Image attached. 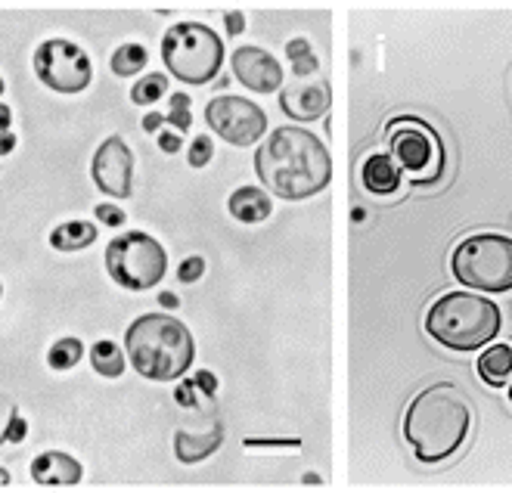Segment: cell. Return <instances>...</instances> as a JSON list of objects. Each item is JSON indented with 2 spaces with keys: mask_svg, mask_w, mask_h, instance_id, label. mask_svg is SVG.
<instances>
[{
  "mask_svg": "<svg viewBox=\"0 0 512 493\" xmlns=\"http://www.w3.org/2000/svg\"><path fill=\"white\" fill-rule=\"evenodd\" d=\"M255 174L267 193L286 202L320 196L333 180L329 146L308 128L283 125L267 134L255 149Z\"/></svg>",
  "mask_w": 512,
  "mask_h": 493,
  "instance_id": "1",
  "label": "cell"
},
{
  "mask_svg": "<svg viewBox=\"0 0 512 493\" xmlns=\"http://www.w3.org/2000/svg\"><path fill=\"white\" fill-rule=\"evenodd\" d=\"M472 431L469 397L454 382H435L419 391L404 413V441L426 466L457 456Z\"/></svg>",
  "mask_w": 512,
  "mask_h": 493,
  "instance_id": "2",
  "label": "cell"
},
{
  "mask_svg": "<svg viewBox=\"0 0 512 493\" xmlns=\"http://www.w3.org/2000/svg\"><path fill=\"white\" fill-rule=\"evenodd\" d=\"M125 357L149 382H177L196 360V338L171 314H143L125 332Z\"/></svg>",
  "mask_w": 512,
  "mask_h": 493,
  "instance_id": "3",
  "label": "cell"
},
{
  "mask_svg": "<svg viewBox=\"0 0 512 493\" xmlns=\"http://www.w3.org/2000/svg\"><path fill=\"white\" fill-rule=\"evenodd\" d=\"M503 326L497 301L475 292H447L426 314V332L447 351L469 354L491 345Z\"/></svg>",
  "mask_w": 512,
  "mask_h": 493,
  "instance_id": "4",
  "label": "cell"
},
{
  "mask_svg": "<svg viewBox=\"0 0 512 493\" xmlns=\"http://www.w3.org/2000/svg\"><path fill=\"white\" fill-rule=\"evenodd\" d=\"M385 152L413 187H435L447 171L441 134L419 115H395L385 125Z\"/></svg>",
  "mask_w": 512,
  "mask_h": 493,
  "instance_id": "5",
  "label": "cell"
},
{
  "mask_svg": "<svg viewBox=\"0 0 512 493\" xmlns=\"http://www.w3.org/2000/svg\"><path fill=\"white\" fill-rule=\"evenodd\" d=\"M162 63L180 84H212L224 69V38L202 22H174L162 38Z\"/></svg>",
  "mask_w": 512,
  "mask_h": 493,
  "instance_id": "6",
  "label": "cell"
},
{
  "mask_svg": "<svg viewBox=\"0 0 512 493\" xmlns=\"http://www.w3.org/2000/svg\"><path fill=\"white\" fill-rule=\"evenodd\" d=\"M450 273L469 292L500 295L512 289V239L503 233H472L466 236L454 255Z\"/></svg>",
  "mask_w": 512,
  "mask_h": 493,
  "instance_id": "7",
  "label": "cell"
},
{
  "mask_svg": "<svg viewBox=\"0 0 512 493\" xmlns=\"http://www.w3.org/2000/svg\"><path fill=\"white\" fill-rule=\"evenodd\" d=\"M106 273L128 292H149L165 280L168 252L156 236L128 230L106 245Z\"/></svg>",
  "mask_w": 512,
  "mask_h": 493,
  "instance_id": "8",
  "label": "cell"
},
{
  "mask_svg": "<svg viewBox=\"0 0 512 493\" xmlns=\"http://www.w3.org/2000/svg\"><path fill=\"white\" fill-rule=\"evenodd\" d=\"M35 75L44 87H50L53 94H84L94 81V63L84 47H78L69 38H47L44 44H38L35 56H32Z\"/></svg>",
  "mask_w": 512,
  "mask_h": 493,
  "instance_id": "9",
  "label": "cell"
},
{
  "mask_svg": "<svg viewBox=\"0 0 512 493\" xmlns=\"http://www.w3.org/2000/svg\"><path fill=\"white\" fill-rule=\"evenodd\" d=\"M205 125L212 128L224 143L230 146H255L267 137V115L258 103L246 97L221 94L215 100H208L205 106Z\"/></svg>",
  "mask_w": 512,
  "mask_h": 493,
  "instance_id": "10",
  "label": "cell"
},
{
  "mask_svg": "<svg viewBox=\"0 0 512 493\" xmlns=\"http://www.w3.org/2000/svg\"><path fill=\"white\" fill-rule=\"evenodd\" d=\"M90 177H94V187L106 193L109 199H131L134 193V152L125 143V137H106L94 159H90Z\"/></svg>",
  "mask_w": 512,
  "mask_h": 493,
  "instance_id": "11",
  "label": "cell"
},
{
  "mask_svg": "<svg viewBox=\"0 0 512 493\" xmlns=\"http://www.w3.org/2000/svg\"><path fill=\"white\" fill-rule=\"evenodd\" d=\"M230 69L233 78L243 84L252 94H277L283 87V66L274 53H267L264 47H236L230 53Z\"/></svg>",
  "mask_w": 512,
  "mask_h": 493,
  "instance_id": "12",
  "label": "cell"
},
{
  "mask_svg": "<svg viewBox=\"0 0 512 493\" xmlns=\"http://www.w3.org/2000/svg\"><path fill=\"white\" fill-rule=\"evenodd\" d=\"M329 106H333V90L326 81H295L280 87V109L295 121V125H305V121H320Z\"/></svg>",
  "mask_w": 512,
  "mask_h": 493,
  "instance_id": "13",
  "label": "cell"
},
{
  "mask_svg": "<svg viewBox=\"0 0 512 493\" xmlns=\"http://www.w3.org/2000/svg\"><path fill=\"white\" fill-rule=\"evenodd\" d=\"M28 475H32L35 484H44V487H72V484H81L84 469L66 450H44L32 459Z\"/></svg>",
  "mask_w": 512,
  "mask_h": 493,
  "instance_id": "14",
  "label": "cell"
},
{
  "mask_svg": "<svg viewBox=\"0 0 512 493\" xmlns=\"http://www.w3.org/2000/svg\"><path fill=\"white\" fill-rule=\"evenodd\" d=\"M357 174H360V187L373 196H395L404 187V174L388 152H367Z\"/></svg>",
  "mask_w": 512,
  "mask_h": 493,
  "instance_id": "15",
  "label": "cell"
},
{
  "mask_svg": "<svg viewBox=\"0 0 512 493\" xmlns=\"http://www.w3.org/2000/svg\"><path fill=\"white\" fill-rule=\"evenodd\" d=\"M221 444H224V428L218 422L208 425L205 431L180 428L174 435V456L180 462H187V466H193V462H202V459L212 456Z\"/></svg>",
  "mask_w": 512,
  "mask_h": 493,
  "instance_id": "16",
  "label": "cell"
},
{
  "mask_svg": "<svg viewBox=\"0 0 512 493\" xmlns=\"http://www.w3.org/2000/svg\"><path fill=\"white\" fill-rule=\"evenodd\" d=\"M230 218L239 224H264L274 214V199L261 187H239L227 199Z\"/></svg>",
  "mask_w": 512,
  "mask_h": 493,
  "instance_id": "17",
  "label": "cell"
},
{
  "mask_svg": "<svg viewBox=\"0 0 512 493\" xmlns=\"http://www.w3.org/2000/svg\"><path fill=\"white\" fill-rule=\"evenodd\" d=\"M478 376L491 388H506L512 382V348L509 345H491L478 357Z\"/></svg>",
  "mask_w": 512,
  "mask_h": 493,
  "instance_id": "18",
  "label": "cell"
},
{
  "mask_svg": "<svg viewBox=\"0 0 512 493\" xmlns=\"http://www.w3.org/2000/svg\"><path fill=\"white\" fill-rule=\"evenodd\" d=\"M100 230L94 221H66L50 233V245L56 252H84L97 242Z\"/></svg>",
  "mask_w": 512,
  "mask_h": 493,
  "instance_id": "19",
  "label": "cell"
},
{
  "mask_svg": "<svg viewBox=\"0 0 512 493\" xmlns=\"http://www.w3.org/2000/svg\"><path fill=\"white\" fill-rule=\"evenodd\" d=\"M125 363H128L125 351L115 342H109V338H103V342L90 348V366H94V373L103 379H118L125 373Z\"/></svg>",
  "mask_w": 512,
  "mask_h": 493,
  "instance_id": "20",
  "label": "cell"
},
{
  "mask_svg": "<svg viewBox=\"0 0 512 493\" xmlns=\"http://www.w3.org/2000/svg\"><path fill=\"white\" fill-rule=\"evenodd\" d=\"M109 66H112V72L118 78H134V75H140L149 66V53H146L143 44H134L131 41V44H122V47L112 53Z\"/></svg>",
  "mask_w": 512,
  "mask_h": 493,
  "instance_id": "21",
  "label": "cell"
},
{
  "mask_svg": "<svg viewBox=\"0 0 512 493\" xmlns=\"http://www.w3.org/2000/svg\"><path fill=\"white\" fill-rule=\"evenodd\" d=\"M84 357V345H81V338H59V342L50 345L47 351V366L56 369V373H69V369H75Z\"/></svg>",
  "mask_w": 512,
  "mask_h": 493,
  "instance_id": "22",
  "label": "cell"
},
{
  "mask_svg": "<svg viewBox=\"0 0 512 493\" xmlns=\"http://www.w3.org/2000/svg\"><path fill=\"white\" fill-rule=\"evenodd\" d=\"M286 56H289V63H292L295 78H311V75L320 72V59H317V53L311 50L308 38H292V41L286 44Z\"/></svg>",
  "mask_w": 512,
  "mask_h": 493,
  "instance_id": "23",
  "label": "cell"
},
{
  "mask_svg": "<svg viewBox=\"0 0 512 493\" xmlns=\"http://www.w3.org/2000/svg\"><path fill=\"white\" fill-rule=\"evenodd\" d=\"M168 94V75L165 72H149L131 87V103L134 106H156Z\"/></svg>",
  "mask_w": 512,
  "mask_h": 493,
  "instance_id": "24",
  "label": "cell"
},
{
  "mask_svg": "<svg viewBox=\"0 0 512 493\" xmlns=\"http://www.w3.org/2000/svg\"><path fill=\"white\" fill-rule=\"evenodd\" d=\"M193 100L190 94H171L168 100V115H165V125L174 128L177 134H187L193 128V112H190Z\"/></svg>",
  "mask_w": 512,
  "mask_h": 493,
  "instance_id": "25",
  "label": "cell"
},
{
  "mask_svg": "<svg viewBox=\"0 0 512 493\" xmlns=\"http://www.w3.org/2000/svg\"><path fill=\"white\" fill-rule=\"evenodd\" d=\"M212 159H215V143H212V137H208V134H199V137L190 143V152H187L190 168H205Z\"/></svg>",
  "mask_w": 512,
  "mask_h": 493,
  "instance_id": "26",
  "label": "cell"
},
{
  "mask_svg": "<svg viewBox=\"0 0 512 493\" xmlns=\"http://www.w3.org/2000/svg\"><path fill=\"white\" fill-rule=\"evenodd\" d=\"M202 273H205V258H199V255H190V258H184L177 264V280L187 283V286L199 283Z\"/></svg>",
  "mask_w": 512,
  "mask_h": 493,
  "instance_id": "27",
  "label": "cell"
},
{
  "mask_svg": "<svg viewBox=\"0 0 512 493\" xmlns=\"http://www.w3.org/2000/svg\"><path fill=\"white\" fill-rule=\"evenodd\" d=\"M94 214H97V221H100L103 227H112V230L125 227V208H118V205H112V202H100V205L94 208Z\"/></svg>",
  "mask_w": 512,
  "mask_h": 493,
  "instance_id": "28",
  "label": "cell"
},
{
  "mask_svg": "<svg viewBox=\"0 0 512 493\" xmlns=\"http://www.w3.org/2000/svg\"><path fill=\"white\" fill-rule=\"evenodd\" d=\"M25 435H28V422L19 416V410H13L7 431L0 435V444H19V441H25Z\"/></svg>",
  "mask_w": 512,
  "mask_h": 493,
  "instance_id": "29",
  "label": "cell"
},
{
  "mask_svg": "<svg viewBox=\"0 0 512 493\" xmlns=\"http://www.w3.org/2000/svg\"><path fill=\"white\" fill-rule=\"evenodd\" d=\"M156 140H159V149L165 152V156H177V152L184 149V137H180L174 128H162L156 134Z\"/></svg>",
  "mask_w": 512,
  "mask_h": 493,
  "instance_id": "30",
  "label": "cell"
},
{
  "mask_svg": "<svg viewBox=\"0 0 512 493\" xmlns=\"http://www.w3.org/2000/svg\"><path fill=\"white\" fill-rule=\"evenodd\" d=\"M199 388L193 385V379L190 382H180V388H177V404L180 407H199Z\"/></svg>",
  "mask_w": 512,
  "mask_h": 493,
  "instance_id": "31",
  "label": "cell"
},
{
  "mask_svg": "<svg viewBox=\"0 0 512 493\" xmlns=\"http://www.w3.org/2000/svg\"><path fill=\"white\" fill-rule=\"evenodd\" d=\"M224 28H227V38H239V35L246 32V16L239 13V10L224 13Z\"/></svg>",
  "mask_w": 512,
  "mask_h": 493,
  "instance_id": "32",
  "label": "cell"
},
{
  "mask_svg": "<svg viewBox=\"0 0 512 493\" xmlns=\"http://www.w3.org/2000/svg\"><path fill=\"white\" fill-rule=\"evenodd\" d=\"M193 385H196L199 394H205V397H212V394L218 391V379H215V373H208V369H202V373L193 379Z\"/></svg>",
  "mask_w": 512,
  "mask_h": 493,
  "instance_id": "33",
  "label": "cell"
},
{
  "mask_svg": "<svg viewBox=\"0 0 512 493\" xmlns=\"http://www.w3.org/2000/svg\"><path fill=\"white\" fill-rule=\"evenodd\" d=\"M140 125H143L146 134H159V131L165 128V115H162V112H146Z\"/></svg>",
  "mask_w": 512,
  "mask_h": 493,
  "instance_id": "34",
  "label": "cell"
},
{
  "mask_svg": "<svg viewBox=\"0 0 512 493\" xmlns=\"http://www.w3.org/2000/svg\"><path fill=\"white\" fill-rule=\"evenodd\" d=\"M16 134L13 131H0V159H4V156H10V152L16 149Z\"/></svg>",
  "mask_w": 512,
  "mask_h": 493,
  "instance_id": "35",
  "label": "cell"
},
{
  "mask_svg": "<svg viewBox=\"0 0 512 493\" xmlns=\"http://www.w3.org/2000/svg\"><path fill=\"white\" fill-rule=\"evenodd\" d=\"M13 128V109L7 103H0V131H10Z\"/></svg>",
  "mask_w": 512,
  "mask_h": 493,
  "instance_id": "36",
  "label": "cell"
},
{
  "mask_svg": "<svg viewBox=\"0 0 512 493\" xmlns=\"http://www.w3.org/2000/svg\"><path fill=\"white\" fill-rule=\"evenodd\" d=\"M159 304H162V307H168V311H174V307L180 304V298H177L174 292H162V295H159Z\"/></svg>",
  "mask_w": 512,
  "mask_h": 493,
  "instance_id": "37",
  "label": "cell"
},
{
  "mask_svg": "<svg viewBox=\"0 0 512 493\" xmlns=\"http://www.w3.org/2000/svg\"><path fill=\"white\" fill-rule=\"evenodd\" d=\"M0 484H10V472L7 469H0Z\"/></svg>",
  "mask_w": 512,
  "mask_h": 493,
  "instance_id": "38",
  "label": "cell"
},
{
  "mask_svg": "<svg viewBox=\"0 0 512 493\" xmlns=\"http://www.w3.org/2000/svg\"><path fill=\"white\" fill-rule=\"evenodd\" d=\"M4 90H7V84H4V78H0V97H4Z\"/></svg>",
  "mask_w": 512,
  "mask_h": 493,
  "instance_id": "39",
  "label": "cell"
},
{
  "mask_svg": "<svg viewBox=\"0 0 512 493\" xmlns=\"http://www.w3.org/2000/svg\"><path fill=\"white\" fill-rule=\"evenodd\" d=\"M509 404H512V382H509Z\"/></svg>",
  "mask_w": 512,
  "mask_h": 493,
  "instance_id": "40",
  "label": "cell"
},
{
  "mask_svg": "<svg viewBox=\"0 0 512 493\" xmlns=\"http://www.w3.org/2000/svg\"><path fill=\"white\" fill-rule=\"evenodd\" d=\"M0 298H4V286H0Z\"/></svg>",
  "mask_w": 512,
  "mask_h": 493,
  "instance_id": "41",
  "label": "cell"
}]
</instances>
